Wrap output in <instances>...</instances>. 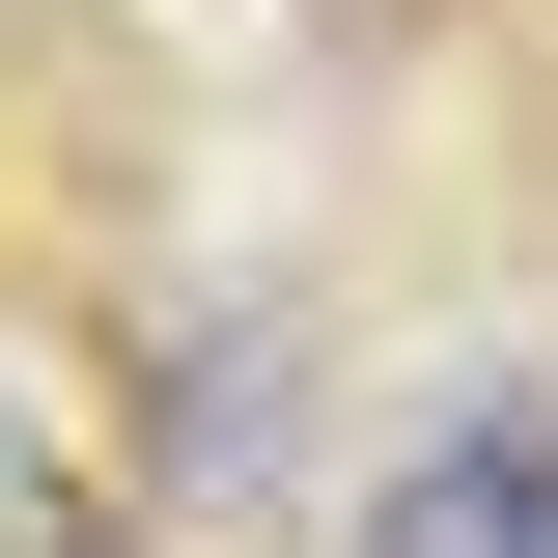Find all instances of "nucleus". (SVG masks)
I'll return each mask as SVG.
<instances>
[{
    "mask_svg": "<svg viewBox=\"0 0 558 558\" xmlns=\"http://www.w3.org/2000/svg\"><path fill=\"white\" fill-rule=\"evenodd\" d=\"M112 502H140V418L57 336V279L0 252V558H112Z\"/></svg>",
    "mask_w": 558,
    "mask_h": 558,
    "instance_id": "1",
    "label": "nucleus"
},
{
    "mask_svg": "<svg viewBox=\"0 0 558 558\" xmlns=\"http://www.w3.org/2000/svg\"><path fill=\"white\" fill-rule=\"evenodd\" d=\"M363 558H558V418H531V391L418 418L391 475H363Z\"/></svg>",
    "mask_w": 558,
    "mask_h": 558,
    "instance_id": "2",
    "label": "nucleus"
}]
</instances>
